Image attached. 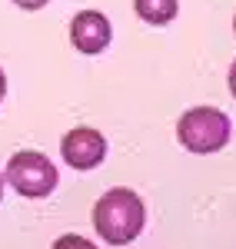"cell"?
<instances>
[{
  "mask_svg": "<svg viewBox=\"0 0 236 249\" xmlns=\"http://www.w3.org/2000/svg\"><path fill=\"white\" fill-rule=\"evenodd\" d=\"M113 37V30H110V20L103 17L100 10H83L73 17L70 23V43L77 47L80 53H103L107 50V43Z\"/></svg>",
  "mask_w": 236,
  "mask_h": 249,
  "instance_id": "5",
  "label": "cell"
},
{
  "mask_svg": "<svg viewBox=\"0 0 236 249\" xmlns=\"http://www.w3.org/2000/svg\"><path fill=\"white\" fill-rule=\"evenodd\" d=\"M177 0H133V10H137L140 20L153 23V27H163L177 17Z\"/></svg>",
  "mask_w": 236,
  "mask_h": 249,
  "instance_id": "6",
  "label": "cell"
},
{
  "mask_svg": "<svg viewBox=\"0 0 236 249\" xmlns=\"http://www.w3.org/2000/svg\"><path fill=\"white\" fill-rule=\"evenodd\" d=\"M3 93H7V77H3V70H0V100H3Z\"/></svg>",
  "mask_w": 236,
  "mask_h": 249,
  "instance_id": "10",
  "label": "cell"
},
{
  "mask_svg": "<svg viewBox=\"0 0 236 249\" xmlns=\"http://www.w3.org/2000/svg\"><path fill=\"white\" fill-rule=\"evenodd\" d=\"M177 140L190 153H217L230 140V116L217 107H193L180 116Z\"/></svg>",
  "mask_w": 236,
  "mask_h": 249,
  "instance_id": "2",
  "label": "cell"
},
{
  "mask_svg": "<svg viewBox=\"0 0 236 249\" xmlns=\"http://www.w3.org/2000/svg\"><path fill=\"white\" fill-rule=\"evenodd\" d=\"M54 249H97L90 239H83V236H77V232H70V236H60L57 243H54Z\"/></svg>",
  "mask_w": 236,
  "mask_h": 249,
  "instance_id": "7",
  "label": "cell"
},
{
  "mask_svg": "<svg viewBox=\"0 0 236 249\" xmlns=\"http://www.w3.org/2000/svg\"><path fill=\"white\" fill-rule=\"evenodd\" d=\"M20 10H40V7H47L50 0H14Z\"/></svg>",
  "mask_w": 236,
  "mask_h": 249,
  "instance_id": "8",
  "label": "cell"
},
{
  "mask_svg": "<svg viewBox=\"0 0 236 249\" xmlns=\"http://www.w3.org/2000/svg\"><path fill=\"white\" fill-rule=\"evenodd\" d=\"M60 153L67 160V166H73V170H93L107 156V140L90 126H77L60 140Z\"/></svg>",
  "mask_w": 236,
  "mask_h": 249,
  "instance_id": "4",
  "label": "cell"
},
{
  "mask_svg": "<svg viewBox=\"0 0 236 249\" xmlns=\"http://www.w3.org/2000/svg\"><path fill=\"white\" fill-rule=\"evenodd\" d=\"M233 30H236V17H233Z\"/></svg>",
  "mask_w": 236,
  "mask_h": 249,
  "instance_id": "12",
  "label": "cell"
},
{
  "mask_svg": "<svg viewBox=\"0 0 236 249\" xmlns=\"http://www.w3.org/2000/svg\"><path fill=\"white\" fill-rule=\"evenodd\" d=\"M146 223V206L133 190L117 186V190L103 193L93 206V226H97L100 239L110 246H127L133 243Z\"/></svg>",
  "mask_w": 236,
  "mask_h": 249,
  "instance_id": "1",
  "label": "cell"
},
{
  "mask_svg": "<svg viewBox=\"0 0 236 249\" xmlns=\"http://www.w3.org/2000/svg\"><path fill=\"white\" fill-rule=\"evenodd\" d=\"M0 196H3V179H0Z\"/></svg>",
  "mask_w": 236,
  "mask_h": 249,
  "instance_id": "11",
  "label": "cell"
},
{
  "mask_svg": "<svg viewBox=\"0 0 236 249\" xmlns=\"http://www.w3.org/2000/svg\"><path fill=\"white\" fill-rule=\"evenodd\" d=\"M230 93L236 96V60H233V67H230Z\"/></svg>",
  "mask_w": 236,
  "mask_h": 249,
  "instance_id": "9",
  "label": "cell"
},
{
  "mask_svg": "<svg viewBox=\"0 0 236 249\" xmlns=\"http://www.w3.org/2000/svg\"><path fill=\"white\" fill-rule=\"evenodd\" d=\"M7 183L27 199H43V196H50L57 190V170L43 153L20 150L7 163Z\"/></svg>",
  "mask_w": 236,
  "mask_h": 249,
  "instance_id": "3",
  "label": "cell"
}]
</instances>
